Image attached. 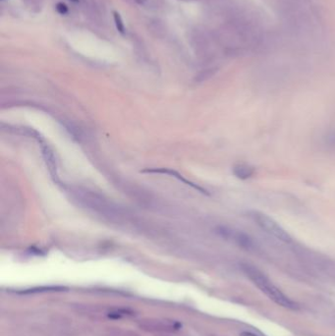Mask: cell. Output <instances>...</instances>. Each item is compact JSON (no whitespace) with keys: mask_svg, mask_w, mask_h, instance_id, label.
<instances>
[{"mask_svg":"<svg viewBox=\"0 0 335 336\" xmlns=\"http://www.w3.org/2000/svg\"><path fill=\"white\" fill-rule=\"evenodd\" d=\"M113 17H114V22H115V25H116L118 32L121 34H124L125 33V26L123 24V21L119 15V13L113 12Z\"/></svg>","mask_w":335,"mask_h":336,"instance_id":"cell-8","label":"cell"},{"mask_svg":"<svg viewBox=\"0 0 335 336\" xmlns=\"http://www.w3.org/2000/svg\"><path fill=\"white\" fill-rule=\"evenodd\" d=\"M240 336H258V335L253 333V332H250V331H243V332H241Z\"/></svg>","mask_w":335,"mask_h":336,"instance_id":"cell-10","label":"cell"},{"mask_svg":"<svg viewBox=\"0 0 335 336\" xmlns=\"http://www.w3.org/2000/svg\"><path fill=\"white\" fill-rule=\"evenodd\" d=\"M241 268L246 276L271 301L276 305L289 310H297L298 304L286 296L262 270L257 266L244 263L241 264Z\"/></svg>","mask_w":335,"mask_h":336,"instance_id":"cell-1","label":"cell"},{"mask_svg":"<svg viewBox=\"0 0 335 336\" xmlns=\"http://www.w3.org/2000/svg\"><path fill=\"white\" fill-rule=\"evenodd\" d=\"M72 1H74V2H78V0H72Z\"/></svg>","mask_w":335,"mask_h":336,"instance_id":"cell-11","label":"cell"},{"mask_svg":"<svg viewBox=\"0 0 335 336\" xmlns=\"http://www.w3.org/2000/svg\"><path fill=\"white\" fill-rule=\"evenodd\" d=\"M232 172L234 176L240 180H247L254 176L255 174V168L249 164L241 163L237 164L233 167Z\"/></svg>","mask_w":335,"mask_h":336,"instance_id":"cell-5","label":"cell"},{"mask_svg":"<svg viewBox=\"0 0 335 336\" xmlns=\"http://www.w3.org/2000/svg\"><path fill=\"white\" fill-rule=\"evenodd\" d=\"M139 327L149 332H172L181 327V323L168 318H144L140 321Z\"/></svg>","mask_w":335,"mask_h":336,"instance_id":"cell-3","label":"cell"},{"mask_svg":"<svg viewBox=\"0 0 335 336\" xmlns=\"http://www.w3.org/2000/svg\"><path fill=\"white\" fill-rule=\"evenodd\" d=\"M132 312L128 311V310H124V309H119V310H113L111 312H108V316L111 318H120L122 316H126V315H131Z\"/></svg>","mask_w":335,"mask_h":336,"instance_id":"cell-7","label":"cell"},{"mask_svg":"<svg viewBox=\"0 0 335 336\" xmlns=\"http://www.w3.org/2000/svg\"><path fill=\"white\" fill-rule=\"evenodd\" d=\"M323 144L327 150L335 152V129L329 131L323 138Z\"/></svg>","mask_w":335,"mask_h":336,"instance_id":"cell-6","label":"cell"},{"mask_svg":"<svg viewBox=\"0 0 335 336\" xmlns=\"http://www.w3.org/2000/svg\"><path fill=\"white\" fill-rule=\"evenodd\" d=\"M56 9H57V11H58L60 14H62V15H64V14H66V13L68 12L67 6H66L65 4H63V3H58V4L56 5Z\"/></svg>","mask_w":335,"mask_h":336,"instance_id":"cell-9","label":"cell"},{"mask_svg":"<svg viewBox=\"0 0 335 336\" xmlns=\"http://www.w3.org/2000/svg\"><path fill=\"white\" fill-rule=\"evenodd\" d=\"M249 216L260 228H262L270 236L284 243L292 242V237L290 236V234L281 225H279V223L276 222L272 217L258 211L250 212Z\"/></svg>","mask_w":335,"mask_h":336,"instance_id":"cell-2","label":"cell"},{"mask_svg":"<svg viewBox=\"0 0 335 336\" xmlns=\"http://www.w3.org/2000/svg\"><path fill=\"white\" fill-rule=\"evenodd\" d=\"M218 232L223 238L233 241L235 244H237L239 247L245 250H251L254 248V241L248 234H246L243 231L234 230L227 227H221L219 228Z\"/></svg>","mask_w":335,"mask_h":336,"instance_id":"cell-4","label":"cell"}]
</instances>
